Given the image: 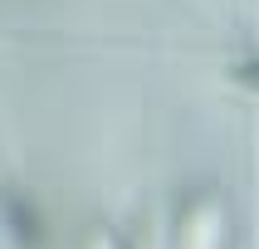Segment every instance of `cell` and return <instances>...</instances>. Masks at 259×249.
<instances>
[{"label": "cell", "instance_id": "obj_1", "mask_svg": "<svg viewBox=\"0 0 259 249\" xmlns=\"http://www.w3.org/2000/svg\"><path fill=\"white\" fill-rule=\"evenodd\" d=\"M5 210H10V220H15L20 244H39V220H34V210H29L25 201H5Z\"/></svg>", "mask_w": 259, "mask_h": 249}]
</instances>
